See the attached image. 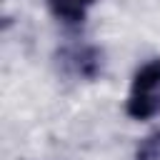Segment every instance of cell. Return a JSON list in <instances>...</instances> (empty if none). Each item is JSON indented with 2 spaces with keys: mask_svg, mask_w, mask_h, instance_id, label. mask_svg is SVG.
Wrapping results in <instances>:
<instances>
[{
  "mask_svg": "<svg viewBox=\"0 0 160 160\" xmlns=\"http://www.w3.org/2000/svg\"><path fill=\"white\" fill-rule=\"evenodd\" d=\"M125 112L132 120H150L160 115V58L140 65L130 80Z\"/></svg>",
  "mask_w": 160,
  "mask_h": 160,
  "instance_id": "obj_1",
  "label": "cell"
},
{
  "mask_svg": "<svg viewBox=\"0 0 160 160\" xmlns=\"http://www.w3.org/2000/svg\"><path fill=\"white\" fill-rule=\"evenodd\" d=\"M58 68L70 80L92 82V80H98L102 75L105 55H102V50L98 45H90V42L65 45L62 50H58Z\"/></svg>",
  "mask_w": 160,
  "mask_h": 160,
  "instance_id": "obj_2",
  "label": "cell"
},
{
  "mask_svg": "<svg viewBox=\"0 0 160 160\" xmlns=\"http://www.w3.org/2000/svg\"><path fill=\"white\" fill-rule=\"evenodd\" d=\"M98 0H45L50 15L55 20H60L62 25H82L90 15V10L95 8Z\"/></svg>",
  "mask_w": 160,
  "mask_h": 160,
  "instance_id": "obj_3",
  "label": "cell"
},
{
  "mask_svg": "<svg viewBox=\"0 0 160 160\" xmlns=\"http://www.w3.org/2000/svg\"><path fill=\"white\" fill-rule=\"evenodd\" d=\"M132 160H160V130L145 135V138L138 142Z\"/></svg>",
  "mask_w": 160,
  "mask_h": 160,
  "instance_id": "obj_4",
  "label": "cell"
}]
</instances>
